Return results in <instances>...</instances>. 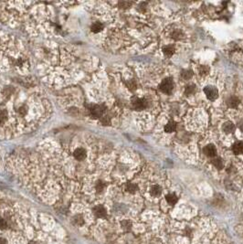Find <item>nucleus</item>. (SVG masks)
<instances>
[{
	"label": "nucleus",
	"mask_w": 243,
	"mask_h": 244,
	"mask_svg": "<svg viewBox=\"0 0 243 244\" xmlns=\"http://www.w3.org/2000/svg\"><path fill=\"white\" fill-rule=\"evenodd\" d=\"M104 188H105V185H104V183H103L102 181H98V182L96 183L95 188H96L97 192H102V191L104 189Z\"/></svg>",
	"instance_id": "obj_25"
},
{
	"label": "nucleus",
	"mask_w": 243,
	"mask_h": 244,
	"mask_svg": "<svg viewBox=\"0 0 243 244\" xmlns=\"http://www.w3.org/2000/svg\"><path fill=\"white\" fill-rule=\"evenodd\" d=\"M132 105L133 108L136 111H141L145 109L148 106V102L143 98H138L134 97L132 99Z\"/></svg>",
	"instance_id": "obj_3"
},
{
	"label": "nucleus",
	"mask_w": 243,
	"mask_h": 244,
	"mask_svg": "<svg viewBox=\"0 0 243 244\" xmlns=\"http://www.w3.org/2000/svg\"><path fill=\"white\" fill-rule=\"evenodd\" d=\"M204 93L207 96V98L210 101H215L218 97V92L216 87L208 85L204 88Z\"/></svg>",
	"instance_id": "obj_4"
},
{
	"label": "nucleus",
	"mask_w": 243,
	"mask_h": 244,
	"mask_svg": "<svg viewBox=\"0 0 243 244\" xmlns=\"http://www.w3.org/2000/svg\"><path fill=\"white\" fill-rule=\"evenodd\" d=\"M103 25L102 23H100V22H94L92 25L91 29H92V31L93 33H98V32H100L103 29Z\"/></svg>",
	"instance_id": "obj_16"
},
{
	"label": "nucleus",
	"mask_w": 243,
	"mask_h": 244,
	"mask_svg": "<svg viewBox=\"0 0 243 244\" xmlns=\"http://www.w3.org/2000/svg\"><path fill=\"white\" fill-rule=\"evenodd\" d=\"M232 151L235 154H243V142L237 141L232 145Z\"/></svg>",
	"instance_id": "obj_9"
},
{
	"label": "nucleus",
	"mask_w": 243,
	"mask_h": 244,
	"mask_svg": "<svg viewBox=\"0 0 243 244\" xmlns=\"http://www.w3.org/2000/svg\"><path fill=\"white\" fill-rule=\"evenodd\" d=\"M212 165L218 170L222 169L223 167H224V164H223V160L220 158V157H214L211 161Z\"/></svg>",
	"instance_id": "obj_11"
},
{
	"label": "nucleus",
	"mask_w": 243,
	"mask_h": 244,
	"mask_svg": "<svg viewBox=\"0 0 243 244\" xmlns=\"http://www.w3.org/2000/svg\"><path fill=\"white\" fill-rule=\"evenodd\" d=\"M86 151L83 148H77L74 153H73V156L76 160L78 161H83L86 158Z\"/></svg>",
	"instance_id": "obj_6"
},
{
	"label": "nucleus",
	"mask_w": 243,
	"mask_h": 244,
	"mask_svg": "<svg viewBox=\"0 0 243 244\" xmlns=\"http://www.w3.org/2000/svg\"><path fill=\"white\" fill-rule=\"evenodd\" d=\"M238 127L240 130H243V120L238 123Z\"/></svg>",
	"instance_id": "obj_32"
},
{
	"label": "nucleus",
	"mask_w": 243,
	"mask_h": 244,
	"mask_svg": "<svg viewBox=\"0 0 243 244\" xmlns=\"http://www.w3.org/2000/svg\"><path fill=\"white\" fill-rule=\"evenodd\" d=\"M126 190L130 193H134L138 190V188L135 184H133V183H128L126 185Z\"/></svg>",
	"instance_id": "obj_21"
},
{
	"label": "nucleus",
	"mask_w": 243,
	"mask_h": 244,
	"mask_svg": "<svg viewBox=\"0 0 243 244\" xmlns=\"http://www.w3.org/2000/svg\"><path fill=\"white\" fill-rule=\"evenodd\" d=\"M93 212H94V215L98 218H104L107 214L106 208L103 206H96L93 208Z\"/></svg>",
	"instance_id": "obj_8"
},
{
	"label": "nucleus",
	"mask_w": 243,
	"mask_h": 244,
	"mask_svg": "<svg viewBox=\"0 0 243 244\" xmlns=\"http://www.w3.org/2000/svg\"><path fill=\"white\" fill-rule=\"evenodd\" d=\"M150 193L153 197H158L161 195L162 193V188L160 186L158 185H154L151 188V190H150Z\"/></svg>",
	"instance_id": "obj_14"
},
{
	"label": "nucleus",
	"mask_w": 243,
	"mask_h": 244,
	"mask_svg": "<svg viewBox=\"0 0 243 244\" xmlns=\"http://www.w3.org/2000/svg\"><path fill=\"white\" fill-rule=\"evenodd\" d=\"M7 116H8V114H7L6 111H1V112H0V126H2L6 123Z\"/></svg>",
	"instance_id": "obj_22"
},
{
	"label": "nucleus",
	"mask_w": 243,
	"mask_h": 244,
	"mask_svg": "<svg viewBox=\"0 0 243 244\" xmlns=\"http://www.w3.org/2000/svg\"><path fill=\"white\" fill-rule=\"evenodd\" d=\"M8 226V224L7 219H5L2 217H0V229H2V230L7 229Z\"/></svg>",
	"instance_id": "obj_23"
},
{
	"label": "nucleus",
	"mask_w": 243,
	"mask_h": 244,
	"mask_svg": "<svg viewBox=\"0 0 243 244\" xmlns=\"http://www.w3.org/2000/svg\"><path fill=\"white\" fill-rule=\"evenodd\" d=\"M166 199H167V203H168L169 205H172V206L176 205L177 202V200H178L177 197L175 194H173V193H171V194H167V195L166 196Z\"/></svg>",
	"instance_id": "obj_13"
},
{
	"label": "nucleus",
	"mask_w": 243,
	"mask_h": 244,
	"mask_svg": "<svg viewBox=\"0 0 243 244\" xmlns=\"http://www.w3.org/2000/svg\"><path fill=\"white\" fill-rule=\"evenodd\" d=\"M101 122H102V124H103V125H109L110 124V118L108 117V116H103L102 118H101Z\"/></svg>",
	"instance_id": "obj_28"
},
{
	"label": "nucleus",
	"mask_w": 243,
	"mask_h": 244,
	"mask_svg": "<svg viewBox=\"0 0 243 244\" xmlns=\"http://www.w3.org/2000/svg\"><path fill=\"white\" fill-rule=\"evenodd\" d=\"M29 244H39V243H37V242H30V243H29Z\"/></svg>",
	"instance_id": "obj_33"
},
{
	"label": "nucleus",
	"mask_w": 243,
	"mask_h": 244,
	"mask_svg": "<svg viewBox=\"0 0 243 244\" xmlns=\"http://www.w3.org/2000/svg\"><path fill=\"white\" fill-rule=\"evenodd\" d=\"M222 129L226 134H232L235 131V125H234V124L232 122L228 121V122H226L223 124Z\"/></svg>",
	"instance_id": "obj_10"
},
{
	"label": "nucleus",
	"mask_w": 243,
	"mask_h": 244,
	"mask_svg": "<svg viewBox=\"0 0 243 244\" xmlns=\"http://www.w3.org/2000/svg\"><path fill=\"white\" fill-rule=\"evenodd\" d=\"M203 152L204 154L208 156V157H216L217 155V148L214 144H207L204 149H203Z\"/></svg>",
	"instance_id": "obj_5"
},
{
	"label": "nucleus",
	"mask_w": 243,
	"mask_h": 244,
	"mask_svg": "<svg viewBox=\"0 0 243 244\" xmlns=\"http://www.w3.org/2000/svg\"><path fill=\"white\" fill-rule=\"evenodd\" d=\"M132 5H133L132 2H125V1H123V2H120L119 3V8H128Z\"/></svg>",
	"instance_id": "obj_26"
},
{
	"label": "nucleus",
	"mask_w": 243,
	"mask_h": 244,
	"mask_svg": "<svg viewBox=\"0 0 243 244\" xmlns=\"http://www.w3.org/2000/svg\"><path fill=\"white\" fill-rule=\"evenodd\" d=\"M18 113L20 116H25L28 114V107L26 105H22L19 107V109L18 110Z\"/></svg>",
	"instance_id": "obj_24"
},
{
	"label": "nucleus",
	"mask_w": 243,
	"mask_h": 244,
	"mask_svg": "<svg viewBox=\"0 0 243 244\" xmlns=\"http://www.w3.org/2000/svg\"><path fill=\"white\" fill-rule=\"evenodd\" d=\"M90 114L93 118H102L105 112L104 105H92L89 109Z\"/></svg>",
	"instance_id": "obj_2"
},
{
	"label": "nucleus",
	"mask_w": 243,
	"mask_h": 244,
	"mask_svg": "<svg viewBox=\"0 0 243 244\" xmlns=\"http://www.w3.org/2000/svg\"><path fill=\"white\" fill-rule=\"evenodd\" d=\"M176 130H177V123L174 122L173 120L169 121V122L166 124V126H165V131H166V133H173V132H175Z\"/></svg>",
	"instance_id": "obj_12"
},
{
	"label": "nucleus",
	"mask_w": 243,
	"mask_h": 244,
	"mask_svg": "<svg viewBox=\"0 0 243 244\" xmlns=\"http://www.w3.org/2000/svg\"><path fill=\"white\" fill-rule=\"evenodd\" d=\"M226 103H227V105L228 107H230V108H237L238 106V104L240 103V101H239V99L237 96H233L232 95V96H229L227 99Z\"/></svg>",
	"instance_id": "obj_7"
},
{
	"label": "nucleus",
	"mask_w": 243,
	"mask_h": 244,
	"mask_svg": "<svg viewBox=\"0 0 243 244\" xmlns=\"http://www.w3.org/2000/svg\"><path fill=\"white\" fill-rule=\"evenodd\" d=\"M175 51H176V49H175V47L174 46H170V45H168V46H166V47H164L163 48V52H164V54L166 55V56H172L174 53H175Z\"/></svg>",
	"instance_id": "obj_15"
},
{
	"label": "nucleus",
	"mask_w": 243,
	"mask_h": 244,
	"mask_svg": "<svg viewBox=\"0 0 243 244\" xmlns=\"http://www.w3.org/2000/svg\"><path fill=\"white\" fill-rule=\"evenodd\" d=\"M126 86L128 87V89L130 91H135L137 88V85H136V83H135L134 80H130L126 81Z\"/></svg>",
	"instance_id": "obj_19"
},
{
	"label": "nucleus",
	"mask_w": 243,
	"mask_h": 244,
	"mask_svg": "<svg viewBox=\"0 0 243 244\" xmlns=\"http://www.w3.org/2000/svg\"><path fill=\"white\" fill-rule=\"evenodd\" d=\"M122 226L123 229H130L131 228V223L129 221H123L122 223Z\"/></svg>",
	"instance_id": "obj_29"
},
{
	"label": "nucleus",
	"mask_w": 243,
	"mask_h": 244,
	"mask_svg": "<svg viewBox=\"0 0 243 244\" xmlns=\"http://www.w3.org/2000/svg\"><path fill=\"white\" fill-rule=\"evenodd\" d=\"M138 8H139L138 9H139L140 11H143V10L145 9V8H146V4H145V3H141V4L139 5Z\"/></svg>",
	"instance_id": "obj_30"
},
{
	"label": "nucleus",
	"mask_w": 243,
	"mask_h": 244,
	"mask_svg": "<svg viewBox=\"0 0 243 244\" xmlns=\"http://www.w3.org/2000/svg\"><path fill=\"white\" fill-rule=\"evenodd\" d=\"M173 88H174V81H173V79L170 77L164 79L159 84V90L162 93H167V94H170L173 91Z\"/></svg>",
	"instance_id": "obj_1"
},
{
	"label": "nucleus",
	"mask_w": 243,
	"mask_h": 244,
	"mask_svg": "<svg viewBox=\"0 0 243 244\" xmlns=\"http://www.w3.org/2000/svg\"><path fill=\"white\" fill-rule=\"evenodd\" d=\"M195 92H196V86L194 84L187 85L186 90H185V93L187 95H192L193 93H195Z\"/></svg>",
	"instance_id": "obj_20"
},
{
	"label": "nucleus",
	"mask_w": 243,
	"mask_h": 244,
	"mask_svg": "<svg viewBox=\"0 0 243 244\" xmlns=\"http://www.w3.org/2000/svg\"><path fill=\"white\" fill-rule=\"evenodd\" d=\"M209 67L208 65H201L198 69V71H199V74L202 75V76H205V75H208L209 73Z\"/></svg>",
	"instance_id": "obj_18"
},
{
	"label": "nucleus",
	"mask_w": 243,
	"mask_h": 244,
	"mask_svg": "<svg viewBox=\"0 0 243 244\" xmlns=\"http://www.w3.org/2000/svg\"><path fill=\"white\" fill-rule=\"evenodd\" d=\"M193 76V71L191 69H184L181 71V77L184 80H190Z\"/></svg>",
	"instance_id": "obj_17"
},
{
	"label": "nucleus",
	"mask_w": 243,
	"mask_h": 244,
	"mask_svg": "<svg viewBox=\"0 0 243 244\" xmlns=\"http://www.w3.org/2000/svg\"><path fill=\"white\" fill-rule=\"evenodd\" d=\"M0 244H8V241L5 238L0 237Z\"/></svg>",
	"instance_id": "obj_31"
},
{
	"label": "nucleus",
	"mask_w": 243,
	"mask_h": 244,
	"mask_svg": "<svg viewBox=\"0 0 243 244\" xmlns=\"http://www.w3.org/2000/svg\"><path fill=\"white\" fill-rule=\"evenodd\" d=\"M182 36H183V34H182V32H181L180 30H176V31L172 34V37H173V39H180Z\"/></svg>",
	"instance_id": "obj_27"
}]
</instances>
